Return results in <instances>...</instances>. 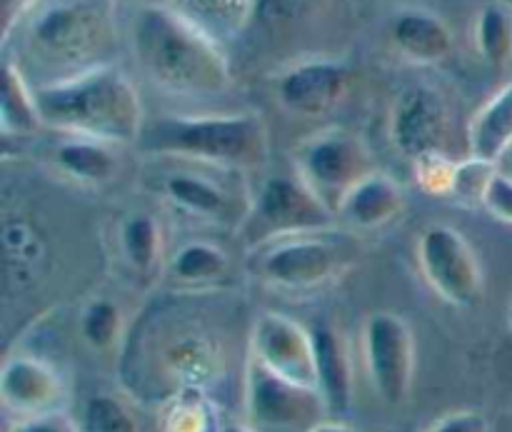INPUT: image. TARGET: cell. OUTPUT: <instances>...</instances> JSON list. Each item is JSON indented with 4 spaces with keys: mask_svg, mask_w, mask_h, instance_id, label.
<instances>
[{
    "mask_svg": "<svg viewBox=\"0 0 512 432\" xmlns=\"http://www.w3.org/2000/svg\"><path fill=\"white\" fill-rule=\"evenodd\" d=\"M65 380L55 365L35 355H10L0 373V400L15 420L60 413Z\"/></svg>",
    "mask_w": 512,
    "mask_h": 432,
    "instance_id": "cell-13",
    "label": "cell"
},
{
    "mask_svg": "<svg viewBox=\"0 0 512 432\" xmlns=\"http://www.w3.org/2000/svg\"><path fill=\"white\" fill-rule=\"evenodd\" d=\"M250 355L293 383L318 388L313 333L290 315H260L250 333Z\"/></svg>",
    "mask_w": 512,
    "mask_h": 432,
    "instance_id": "cell-12",
    "label": "cell"
},
{
    "mask_svg": "<svg viewBox=\"0 0 512 432\" xmlns=\"http://www.w3.org/2000/svg\"><path fill=\"white\" fill-rule=\"evenodd\" d=\"M373 173L368 148L348 130H323L298 148V175L335 215L343 200Z\"/></svg>",
    "mask_w": 512,
    "mask_h": 432,
    "instance_id": "cell-7",
    "label": "cell"
},
{
    "mask_svg": "<svg viewBox=\"0 0 512 432\" xmlns=\"http://www.w3.org/2000/svg\"><path fill=\"white\" fill-rule=\"evenodd\" d=\"M483 208L488 210L495 220H500V223L512 225V178L503 175L500 170L495 173L493 183H490L488 188V195H485Z\"/></svg>",
    "mask_w": 512,
    "mask_h": 432,
    "instance_id": "cell-33",
    "label": "cell"
},
{
    "mask_svg": "<svg viewBox=\"0 0 512 432\" xmlns=\"http://www.w3.org/2000/svg\"><path fill=\"white\" fill-rule=\"evenodd\" d=\"M8 432H80V425L65 410H60V413L38 415V418L15 420Z\"/></svg>",
    "mask_w": 512,
    "mask_h": 432,
    "instance_id": "cell-34",
    "label": "cell"
},
{
    "mask_svg": "<svg viewBox=\"0 0 512 432\" xmlns=\"http://www.w3.org/2000/svg\"><path fill=\"white\" fill-rule=\"evenodd\" d=\"M393 143L405 158L415 160L445 153L450 138V110L443 95L428 85H413L398 95L390 118Z\"/></svg>",
    "mask_w": 512,
    "mask_h": 432,
    "instance_id": "cell-11",
    "label": "cell"
},
{
    "mask_svg": "<svg viewBox=\"0 0 512 432\" xmlns=\"http://www.w3.org/2000/svg\"><path fill=\"white\" fill-rule=\"evenodd\" d=\"M318 0H258V15H265L275 23H290L308 13Z\"/></svg>",
    "mask_w": 512,
    "mask_h": 432,
    "instance_id": "cell-35",
    "label": "cell"
},
{
    "mask_svg": "<svg viewBox=\"0 0 512 432\" xmlns=\"http://www.w3.org/2000/svg\"><path fill=\"white\" fill-rule=\"evenodd\" d=\"M218 432H255L253 428H248V425H238V423H230V425H223Z\"/></svg>",
    "mask_w": 512,
    "mask_h": 432,
    "instance_id": "cell-41",
    "label": "cell"
},
{
    "mask_svg": "<svg viewBox=\"0 0 512 432\" xmlns=\"http://www.w3.org/2000/svg\"><path fill=\"white\" fill-rule=\"evenodd\" d=\"M350 258L353 255L325 235H293L263 245L258 253V275L280 290L308 293L333 283Z\"/></svg>",
    "mask_w": 512,
    "mask_h": 432,
    "instance_id": "cell-8",
    "label": "cell"
},
{
    "mask_svg": "<svg viewBox=\"0 0 512 432\" xmlns=\"http://www.w3.org/2000/svg\"><path fill=\"white\" fill-rule=\"evenodd\" d=\"M495 173H498V165L488 163V160L473 158V155L468 160H460L455 165L448 198H453L460 205H483Z\"/></svg>",
    "mask_w": 512,
    "mask_h": 432,
    "instance_id": "cell-30",
    "label": "cell"
},
{
    "mask_svg": "<svg viewBox=\"0 0 512 432\" xmlns=\"http://www.w3.org/2000/svg\"><path fill=\"white\" fill-rule=\"evenodd\" d=\"M80 333L93 350H110L120 338V310L110 300H95L85 308Z\"/></svg>",
    "mask_w": 512,
    "mask_h": 432,
    "instance_id": "cell-31",
    "label": "cell"
},
{
    "mask_svg": "<svg viewBox=\"0 0 512 432\" xmlns=\"http://www.w3.org/2000/svg\"><path fill=\"white\" fill-rule=\"evenodd\" d=\"M160 373L170 383V395L183 388L208 390L223 373V348L213 335L180 330L163 343Z\"/></svg>",
    "mask_w": 512,
    "mask_h": 432,
    "instance_id": "cell-15",
    "label": "cell"
},
{
    "mask_svg": "<svg viewBox=\"0 0 512 432\" xmlns=\"http://www.w3.org/2000/svg\"><path fill=\"white\" fill-rule=\"evenodd\" d=\"M165 195L173 205L188 210L193 215H203V218H223L228 210V195L210 183L208 178L190 173H175L165 178L163 185Z\"/></svg>",
    "mask_w": 512,
    "mask_h": 432,
    "instance_id": "cell-25",
    "label": "cell"
},
{
    "mask_svg": "<svg viewBox=\"0 0 512 432\" xmlns=\"http://www.w3.org/2000/svg\"><path fill=\"white\" fill-rule=\"evenodd\" d=\"M3 245L10 278L25 280L38 273L40 258H43V243H40L33 225L25 223V220H5Z\"/></svg>",
    "mask_w": 512,
    "mask_h": 432,
    "instance_id": "cell-28",
    "label": "cell"
},
{
    "mask_svg": "<svg viewBox=\"0 0 512 432\" xmlns=\"http://www.w3.org/2000/svg\"><path fill=\"white\" fill-rule=\"evenodd\" d=\"M125 3L135 5L138 10H145V8H168V5H173L175 0H125Z\"/></svg>",
    "mask_w": 512,
    "mask_h": 432,
    "instance_id": "cell-39",
    "label": "cell"
},
{
    "mask_svg": "<svg viewBox=\"0 0 512 432\" xmlns=\"http://www.w3.org/2000/svg\"><path fill=\"white\" fill-rule=\"evenodd\" d=\"M428 432H490L485 415L475 413V410H458L445 418H440Z\"/></svg>",
    "mask_w": 512,
    "mask_h": 432,
    "instance_id": "cell-36",
    "label": "cell"
},
{
    "mask_svg": "<svg viewBox=\"0 0 512 432\" xmlns=\"http://www.w3.org/2000/svg\"><path fill=\"white\" fill-rule=\"evenodd\" d=\"M315 380L330 415H345L353 408V363L343 335L330 325L313 330Z\"/></svg>",
    "mask_w": 512,
    "mask_h": 432,
    "instance_id": "cell-16",
    "label": "cell"
},
{
    "mask_svg": "<svg viewBox=\"0 0 512 432\" xmlns=\"http://www.w3.org/2000/svg\"><path fill=\"white\" fill-rule=\"evenodd\" d=\"M133 50L140 70L168 93L210 98L233 83L223 43L173 5L138 10Z\"/></svg>",
    "mask_w": 512,
    "mask_h": 432,
    "instance_id": "cell-1",
    "label": "cell"
},
{
    "mask_svg": "<svg viewBox=\"0 0 512 432\" xmlns=\"http://www.w3.org/2000/svg\"><path fill=\"white\" fill-rule=\"evenodd\" d=\"M160 432H215V408L208 390L183 388L160 405Z\"/></svg>",
    "mask_w": 512,
    "mask_h": 432,
    "instance_id": "cell-22",
    "label": "cell"
},
{
    "mask_svg": "<svg viewBox=\"0 0 512 432\" xmlns=\"http://www.w3.org/2000/svg\"><path fill=\"white\" fill-rule=\"evenodd\" d=\"M115 20L108 0H45L25 23V53L53 80L113 65Z\"/></svg>",
    "mask_w": 512,
    "mask_h": 432,
    "instance_id": "cell-4",
    "label": "cell"
},
{
    "mask_svg": "<svg viewBox=\"0 0 512 432\" xmlns=\"http://www.w3.org/2000/svg\"><path fill=\"white\" fill-rule=\"evenodd\" d=\"M395 45L415 63H440L453 48V33L448 25L425 10L400 13L393 25Z\"/></svg>",
    "mask_w": 512,
    "mask_h": 432,
    "instance_id": "cell-19",
    "label": "cell"
},
{
    "mask_svg": "<svg viewBox=\"0 0 512 432\" xmlns=\"http://www.w3.org/2000/svg\"><path fill=\"white\" fill-rule=\"evenodd\" d=\"M508 323H510V328H512V303H510V308H508Z\"/></svg>",
    "mask_w": 512,
    "mask_h": 432,
    "instance_id": "cell-42",
    "label": "cell"
},
{
    "mask_svg": "<svg viewBox=\"0 0 512 432\" xmlns=\"http://www.w3.org/2000/svg\"><path fill=\"white\" fill-rule=\"evenodd\" d=\"M35 100L43 125L70 138L128 145L138 143L145 128L138 90L115 65L43 83L35 88Z\"/></svg>",
    "mask_w": 512,
    "mask_h": 432,
    "instance_id": "cell-2",
    "label": "cell"
},
{
    "mask_svg": "<svg viewBox=\"0 0 512 432\" xmlns=\"http://www.w3.org/2000/svg\"><path fill=\"white\" fill-rule=\"evenodd\" d=\"M135 145L158 158L253 170L268 158V125L255 113L163 115L145 120Z\"/></svg>",
    "mask_w": 512,
    "mask_h": 432,
    "instance_id": "cell-3",
    "label": "cell"
},
{
    "mask_svg": "<svg viewBox=\"0 0 512 432\" xmlns=\"http://www.w3.org/2000/svg\"><path fill=\"white\" fill-rule=\"evenodd\" d=\"M365 368L383 403L408 400L415 375V343L408 323L395 313H375L365 323Z\"/></svg>",
    "mask_w": 512,
    "mask_h": 432,
    "instance_id": "cell-10",
    "label": "cell"
},
{
    "mask_svg": "<svg viewBox=\"0 0 512 432\" xmlns=\"http://www.w3.org/2000/svg\"><path fill=\"white\" fill-rule=\"evenodd\" d=\"M512 143V83L495 93L483 108L475 113L468 130L470 155L498 165L500 155Z\"/></svg>",
    "mask_w": 512,
    "mask_h": 432,
    "instance_id": "cell-20",
    "label": "cell"
},
{
    "mask_svg": "<svg viewBox=\"0 0 512 432\" xmlns=\"http://www.w3.org/2000/svg\"><path fill=\"white\" fill-rule=\"evenodd\" d=\"M43 128L35 90L25 80L13 55L3 58V90H0V130L5 138H28Z\"/></svg>",
    "mask_w": 512,
    "mask_h": 432,
    "instance_id": "cell-18",
    "label": "cell"
},
{
    "mask_svg": "<svg viewBox=\"0 0 512 432\" xmlns=\"http://www.w3.org/2000/svg\"><path fill=\"white\" fill-rule=\"evenodd\" d=\"M335 213L315 195L300 175L268 178L250 210L245 238L255 248L293 235L325 233Z\"/></svg>",
    "mask_w": 512,
    "mask_h": 432,
    "instance_id": "cell-6",
    "label": "cell"
},
{
    "mask_svg": "<svg viewBox=\"0 0 512 432\" xmlns=\"http://www.w3.org/2000/svg\"><path fill=\"white\" fill-rule=\"evenodd\" d=\"M405 205V193L390 175L378 173L363 180L340 205L338 215L360 230H378L393 223Z\"/></svg>",
    "mask_w": 512,
    "mask_h": 432,
    "instance_id": "cell-17",
    "label": "cell"
},
{
    "mask_svg": "<svg viewBox=\"0 0 512 432\" xmlns=\"http://www.w3.org/2000/svg\"><path fill=\"white\" fill-rule=\"evenodd\" d=\"M243 383L245 425L255 432H310L330 415L318 388L273 373L253 355L245 363Z\"/></svg>",
    "mask_w": 512,
    "mask_h": 432,
    "instance_id": "cell-5",
    "label": "cell"
},
{
    "mask_svg": "<svg viewBox=\"0 0 512 432\" xmlns=\"http://www.w3.org/2000/svg\"><path fill=\"white\" fill-rule=\"evenodd\" d=\"M478 50L488 63H505L512 55V10L505 3L485 5L475 25Z\"/></svg>",
    "mask_w": 512,
    "mask_h": 432,
    "instance_id": "cell-29",
    "label": "cell"
},
{
    "mask_svg": "<svg viewBox=\"0 0 512 432\" xmlns=\"http://www.w3.org/2000/svg\"><path fill=\"white\" fill-rule=\"evenodd\" d=\"M415 180H418L420 188L430 195H448L450 185H453V173L455 165L448 158V153H433L425 155V158L415 160Z\"/></svg>",
    "mask_w": 512,
    "mask_h": 432,
    "instance_id": "cell-32",
    "label": "cell"
},
{
    "mask_svg": "<svg viewBox=\"0 0 512 432\" xmlns=\"http://www.w3.org/2000/svg\"><path fill=\"white\" fill-rule=\"evenodd\" d=\"M55 163L70 178L83 183H103L115 173V155L110 145L98 140L70 138L55 150Z\"/></svg>",
    "mask_w": 512,
    "mask_h": 432,
    "instance_id": "cell-23",
    "label": "cell"
},
{
    "mask_svg": "<svg viewBox=\"0 0 512 432\" xmlns=\"http://www.w3.org/2000/svg\"><path fill=\"white\" fill-rule=\"evenodd\" d=\"M173 8L223 43L248 28L258 15V0H175Z\"/></svg>",
    "mask_w": 512,
    "mask_h": 432,
    "instance_id": "cell-21",
    "label": "cell"
},
{
    "mask_svg": "<svg viewBox=\"0 0 512 432\" xmlns=\"http://www.w3.org/2000/svg\"><path fill=\"white\" fill-rule=\"evenodd\" d=\"M78 425L80 432H143L135 410L118 393L88 395Z\"/></svg>",
    "mask_w": 512,
    "mask_h": 432,
    "instance_id": "cell-26",
    "label": "cell"
},
{
    "mask_svg": "<svg viewBox=\"0 0 512 432\" xmlns=\"http://www.w3.org/2000/svg\"><path fill=\"white\" fill-rule=\"evenodd\" d=\"M350 73L335 60H305L285 70L278 80V98L290 113L305 118L328 115L345 98Z\"/></svg>",
    "mask_w": 512,
    "mask_h": 432,
    "instance_id": "cell-14",
    "label": "cell"
},
{
    "mask_svg": "<svg viewBox=\"0 0 512 432\" xmlns=\"http://www.w3.org/2000/svg\"><path fill=\"white\" fill-rule=\"evenodd\" d=\"M120 243L128 263L140 275H148L158 265L160 250H163V233L153 215H133L123 223Z\"/></svg>",
    "mask_w": 512,
    "mask_h": 432,
    "instance_id": "cell-27",
    "label": "cell"
},
{
    "mask_svg": "<svg viewBox=\"0 0 512 432\" xmlns=\"http://www.w3.org/2000/svg\"><path fill=\"white\" fill-rule=\"evenodd\" d=\"M310 432H358V430L350 428V425H345V423H335V420H325V423H320L318 428H313Z\"/></svg>",
    "mask_w": 512,
    "mask_h": 432,
    "instance_id": "cell-38",
    "label": "cell"
},
{
    "mask_svg": "<svg viewBox=\"0 0 512 432\" xmlns=\"http://www.w3.org/2000/svg\"><path fill=\"white\" fill-rule=\"evenodd\" d=\"M498 170H500V173H503V175H508V178H512V143H510V148L505 150L503 155H500Z\"/></svg>",
    "mask_w": 512,
    "mask_h": 432,
    "instance_id": "cell-40",
    "label": "cell"
},
{
    "mask_svg": "<svg viewBox=\"0 0 512 432\" xmlns=\"http://www.w3.org/2000/svg\"><path fill=\"white\" fill-rule=\"evenodd\" d=\"M38 0H0V10H3V40L8 43L10 33L18 25V20L25 18L30 8H35Z\"/></svg>",
    "mask_w": 512,
    "mask_h": 432,
    "instance_id": "cell-37",
    "label": "cell"
},
{
    "mask_svg": "<svg viewBox=\"0 0 512 432\" xmlns=\"http://www.w3.org/2000/svg\"><path fill=\"white\" fill-rule=\"evenodd\" d=\"M228 253L208 240H190L170 260V275L183 285H208L225 278Z\"/></svg>",
    "mask_w": 512,
    "mask_h": 432,
    "instance_id": "cell-24",
    "label": "cell"
},
{
    "mask_svg": "<svg viewBox=\"0 0 512 432\" xmlns=\"http://www.w3.org/2000/svg\"><path fill=\"white\" fill-rule=\"evenodd\" d=\"M420 268L430 288L455 308L483 300V270L468 238L450 225H430L418 245Z\"/></svg>",
    "mask_w": 512,
    "mask_h": 432,
    "instance_id": "cell-9",
    "label": "cell"
}]
</instances>
